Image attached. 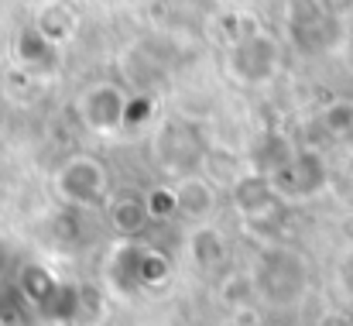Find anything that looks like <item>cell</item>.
I'll list each match as a JSON object with an SVG mask.
<instances>
[{
    "mask_svg": "<svg viewBox=\"0 0 353 326\" xmlns=\"http://www.w3.org/2000/svg\"><path fill=\"white\" fill-rule=\"evenodd\" d=\"M254 292H261L271 303H295L305 289V265L292 251H264L261 265L254 271Z\"/></svg>",
    "mask_w": 353,
    "mask_h": 326,
    "instance_id": "1",
    "label": "cell"
},
{
    "mask_svg": "<svg viewBox=\"0 0 353 326\" xmlns=\"http://www.w3.org/2000/svg\"><path fill=\"white\" fill-rule=\"evenodd\" d=\"M271 186H274V193L281 196V200H309V196H316L323 186H326V165H323V158L316 155V151H299L295 148V155L285 162V169L281 172H274L271 175Z\"/></svg>",
    "mask_w": 353,
    "mask_h": 326,
    "instance_id": "3",
    "label": "cell"
},
{
    "mask_svg": "<svg viewBox=\"0 0 353 326\" xmlns=\"http://www.w3.org/2000/svg\"><path fill=\"white\" fill-rule=\"evenodd\" d=\"M172 189H175L179 213L185 220H192V223H206L210 213L216 210V182L206 179V175H185Z\"/></svg>",
    "mask_w": 353,
    "mask_h": 326,
    "instance_id": "6",
    "label": "cell"
},
{
    "mask_svg": "<svg viewBox=\"0 0 353 326\" xmlns=\"http://www.w3.org/2000/svg\"><path fill=\"white\" fill-rule=\"evenodd\" d=\"M127 93L117 90L114 83H100V86H90L86 90V97H83V104H79V113H83V120L93 127V131H100V134H114L123 127V120H127Z\"/></svg>",
    "mask_w": 353,
    "mask_h": 326,
    "instance_id": "4",
    "label": "cell"
},
{
    "mask_svg": "<svg viewBox=\"0 0 353 326\" xmlns=\"http://www.w3.org/2000/svg\"><path fill=\"white\" fill-rule=\"evenodd\" d=\"M189 254H192V261H196L199 268L213 271V268H220V265L227 261V240H223V233H220L216 227L199 223V227L189 233Z\"/></svg>",
    "mask_w": 353,
    "mask_h": 326,
    "instance_id": "8",
    "label": "cell"
},
{
    "mask_svg": "<svg viewBox=\"0 0 353 326\" xmlns=\"http://www.w3.org/2000/svg\"><path fill=\"white\" fill-rule=\"evenodd\" d=\"M148 207H144V196H117L110 203V223L114 230L123 237H137L144 227H148Z\"/></svg>",
    "mask_w": 353,
    "mask_h": 326,
    "instance_id": "9",
    "label": "cell"
},
{
    "mask_svg": "<svg viewBox=\"0 0 353 326\" xmlns=\"http://www.w3.org/2000/svg\"><path fill=\"white\" fill-rule=\"evenodd\" d=\"M323 124H326V131H333V134H350L353 104L350 100H336V104H330V107L323 110Z\"/></svg>",
    "mask_w": 353,
    "mask_h": 326,
    "instance_id": "12",
    "label": "cell"
},
{
    "mask_svg": "<svg viewBox=\"0 0 353 326\" xmlns=\"http://www.w3.org/2000/svg\"><path fill=\"white\" fill-rule=\"evenodd\" d=\"M52 45H62V41H69L72 35H76V14L69 10V7H48L41 17H38V24H34Z\"/></svg>",
    "mask_w": 353,
    "mask_h": 326,
    "instance_id": "10",
    "label": "cell"
},
{
    "mask_svg": "<svg viewBox=\"0 0 353 326\" xmlns=\"http://www.w3.org/2000/svg\"><path fill=\"white\" fill-rule=\"evenodd\" d=\"M17 62L31 73H52L59 66V45H52L38 28H28L17 38Z\"/></svg>",
    "mask_w": 353,
    "mask_h": 326,
    "instance_id": "7",
    "label": "cell"
},
{
    "mask_svg": "<svg viewBox=\"0 0 353 326\" xmlns=\"http://www.w3.org/2000/svg\"><path fill=\"white\" fill-rule=\"evenodd\" d=\"M55 189L69 207H100L107 203L110 179L93 155H76L55 172Z\"/></svg>",
    "mask_w": 353,
    "mask_h": 326,
    "instance_id": "2",
    "label": "cell"
},
{
    "mask_svg": "<svg viewBox=\"0 0 353 326\" xmlns=\"http://www.w3.org/2000/svg\"><path fill=\"white\" fill-rule=\"evenodd\" d=\"M274 62H278V52L274 45L264 38V35H247L240 38L234 48V73L247 83H261L274 73Z\"/></svg>",
    "mask_w": 353,
    "mask_h": 326,
    "instance_id": "5",
    "label": "cell"
},
{
    "mask_svg": "<svg viewBox=\"0 0 353 326\" xmlns=\"http://www.w3.org/2000/svg\"><path fill=\"white\" fill-rule=\"evenodd\" d=\"M316 3L323 7L326 17H343V14L353 10V0H316Z\"/></svg>",
    "mask_w": 353,
    "mask_h": 326,
    "instance_id": "13",
    "label": "cell"
},
{
    "mask_svg": "<svg viewBox=\"0 0 353 326\" xmlns=\"http://www.w3.org/2000/svg\"><path fill=\"white\" fill-rule=\"evenodd\" d=\"M144 207H148V217L151 220H168L179 217V203H175V189L161 186V189H151L144 196Z\"/></svg>",
    "mask_w": 353,
    "mask_h": 326,
    "instance_id": "11",
    "label": "cell"
}]
</instances>
